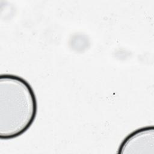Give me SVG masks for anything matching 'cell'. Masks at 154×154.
Returning a JSON list of instances; mask_svg holds the SVG:
<instances>
[{
  "mask_svg": "<svg viewBox=\"0 0 154 154\" xmlns=\"http://www.w3.org/2000/svg\"><path fill=\"white\" fill-rule=\"evenodd\" d=\"M37 113V101L31 85L12 74L0 75V138L10 140L27 131Z\"/></svg>",
  "mask_w": 154,
  "mask_h": 154,
  "instance_id": "cell-1",
  "label": "cell"
},
{
  "mask_svg": "<svg viewBox=\"0 0 154 154\" xmlns=\"http://www.w3.org/2000/svg\"><path fill=\"white\" fill-rule=\"evenodd\" d=\"M119 154H154V127L138 128L128 135L121 143Z\"/></svg>",
  "mask_w": 154,
  "mask_h": 154,
  "instance_id": "cell-2",
  "label": "cell"
}]
</instances>
